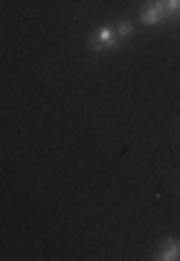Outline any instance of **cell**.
I'll use <instances>...</instances> for the list:
<instances>
[{"mask_svg":"<svg viewBox=\"0 0 180 261\" xmlns=\"http://www.w3.org/2000/svg\"><path fill=\"white\" fill-rule=\"evenodd\" d=\"M87 47H90V53H105V49H119V38H116L114 27H99L90 32V38H87Z\"/></svg>","mask_w":180,"mask_h":261,"instance_id":"cell-1","label":"cell"},{"mask_svg":"<svg viewBox=\"0 0 180 261\" xmlns=\"http://www.w3.org/2000/svg\"><path fill=\"white\" fill-rule=\"evenodd\" d=\"M140 20L145 27H157L160 20H169L166 18V9H163V0H148L145 9H142V15H140Z\"/></svg>","mask_w":180,"mask_h":261,"instance_id":"cell-2","label":"cell"},{"mask_svg":"<svg viewBox=\"0 0 180 261\" xmlns=\"http://www.w3.org/2000/svg\"><path fill=\"white\" fill-rule=\"evenodd\" d=\"M154 258H157V261H177L180 258V241H177V238H166V241L157 247Z\"/></svg>","mask_w":180,"mask_h":261,"instance_id":"cell-3","label":"cell"},{"mask_svg":"<svg viewBox=\"0 0 180 261\" xmlns=\"http://www.w3.org/2000/svg\"><path fill=\"white\" fill-rule=\"evenodd\" d=\"M114 32H116V38H119V44H122L125 38H131V32H134V23L131 20H119L114 27Z\"/></svg>","mask_w":180,"mask_h":261,"instance_id":"cell-4","label":"cell"},{"mask_svg":"<svg viewBox=\"0 0 180 261\" xmlns=\"http://www.w3.org/2000/svg\"><path fill=\"white\" fill-rule=\"evenodd\" d=\"M163 9H166V18L177 20L180 18V0H163Z\"/></svg>","mask_w":180,"mask_h":261,"instance_id":"cell-5","label":"cell"}]
</instances>
